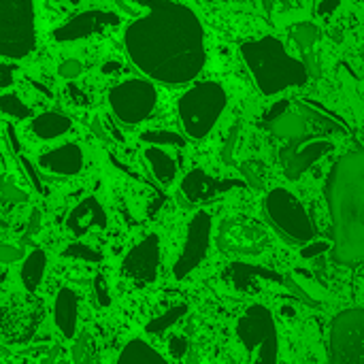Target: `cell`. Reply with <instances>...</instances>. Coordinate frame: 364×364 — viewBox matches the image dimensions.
Returning a JSON list of instances; mask_svg holds the SVG:
<instances>
[{"label": "cell", "mask_w": 364, "mask_h": 364, "mask_svg": "<svg viewBox=\"0 0 364 364\" xmlns=\"http://www.w3.org/2000/svg\"><path fill=\"white\" fill-rule=\"evenodd\" d=\"M228 279L232 282L235 288L247 292V290H252L254 279H277V275L271 273V271H267V269H262V267H254V264L239 262V264H232L228 269Z\"/></svg>", "instance_id": "cell-22"}, {"label": "cell", "mask_w": 364, "mask_h": 364, "mask_svg": "<svg viewBox=\"0 0 364 364\" xmlns=\"http://www.w3.org/2000/svg\"><path fill=\"white\" fill-rule=\"evenodd\" d=\"M326 198L335 260L346 267L364 262V151L348 154L333 166Z\"/></svg>", "instance_id": "cell-2"}, {"label": "cell", "mask_w": 364, "mask_h": 364, "mask_svg": "<svg viewBox=\"0 0 364 364\" xmlns=\"http://www.w3.org/2000/svg\"><path fill=\"white\" fill-rule=\"evenodd\" d=\"M168 350H171V354L175 358H183L188 354V341H183V339H171Z\"/></svg>", "instance_id": "cell-34"}, {"label": "cell", "mask_w": 364, "mask_h": 364, "mask_svg": "<svg viewBox=\"0 0 364 364\" xmlns=\"http://www.w3.org/2000/svg\"><path fill=\"white\" fill-rule=\"evenodd\" d=\"M66 98H68L73 105H87V96H85L81 90H77L75 85H68V87H66Z\"/></svg>", "instance_id": "cell-35"}, {"label": "cell", "mask_w": 364, "mask_h": 364, "mask_svg": "<svg viewBox=\"0 0 364 364\" xmlns=\"http://www.w3.org/2000/svg\"><path fill=\"white\" fill-rule=\"evenodd\" d=\"M237 335L250 354L252 364H277L279 339L271 311L264 305H252L237 322Z\"/></svg>", "instance_id": "cell-6"}, {"label": "cell", "mask_w": 364, "mask_h": 364, "mask_svg": "<svg viewBox=\"0 0 364 364\" xmlns=\"http://www.w3.org/2000/svg\"><path fill=\"white\" fill-rule=\"evenodd\" d=\"M218 245L235 256H256L267 247V232L250 220L232 218L220 226Z\"/></svg>", "instance_id": "cell-11"}, {"label": "cell", "mask_w": 364, "mask_h": 364, "mask_svg": "<svg viewBox=\"0 0 364 364\" xmlns=\"http://www.w3.org/2000/svg\"><path fill=\"white\" fill-rule=\"evenodd\" d=\"M2 200L4 203H9V200H28V194L26 192H21V190H15L11 183H4V188H2Z\"/></svg>", "instance_id": "cell-32"}, {"label": "cell", "mask_w": 364, "mask_h": 364, "mask_svg": "<svg viewBox=\"0 0 364 364\" xmlns=\"http://www.w3.org/2000/svg\"><path fill=\"white\" fill-rule=\"evenodd\" d=\"M38 166L45 168L47 173L70 177L83 168V151L77 143H66V145H60L55 149L41 154Z\"/></svg>", "instance_id": "cell-16"}, {"label": "cell", "mask_w": 364, "mask_h": 364, "mask_svg": "<svg viewBox=\"0 0 364 364\" xmlns=\"http://www.w3.org/2000/svg\"><path fill=\"white\" fill-rule=\"evenodd\" d=\"M53 320L64 339H73L79 322V296L73 288H62L53 303Z\"/></svg>", "instance_id": "cell-18"}, {"label": "cell", "mask_w": 364, "mask_h": 364, "mask_svg": "<svg viewBox=\"0 0 364 364\" xmlns=\"http://www.w3.org/2000/svg\"><path fill=\"white\" fill-rule=\"evenodd\" d=\"M62 256L75 258V260H85V262H98V260L102 258L100 252L87 247V245H83V243H73V245H68V247L62 252Z\"/></svg>", "instance_id": "cell-28"}, {"label": "cell", "mask_w": 364, "mask_h": 364, "mask_svg": "<svg viewBox=\"0 0 364 364\" xmlns=\"http://www.w3.org/2000/svg\"><path fill=\"white\" fill-rule=\"evenodd\" d=\"M160 269V239L156 235L145 237L124 258L122 273L134 286H149L156 282Z\"/></svg>", "instance_id": "cell-12"}, {"label": "cell", "mask_w": 364, "mask_h": 364, "mask_svg": "<svg viewBox=\"0 0 364 364\" xmlns=\"http://www.w3.org/2000/svg\"><path fill=\"white\" fill-rule=\"evenodd\" d=\"M0 109L4 115L15 117V119H26L32 115L30 107L26 102H21V98L17 94H2L0 96Z\"/></svg>", "instance_id": "cell-25"}, {"label": "cell", "mask_w": 364, "mask_h": 364, "mask_svg": "<svg viewBox=\"0 0 364 364\" xmlns=\"http://www.w3.org/2000/svg\"><path fill=\"white\" fill-rule=\"evenodd\" d=\"M60 77H64V79H75V77H79L81 73H83V66H81V62L79 60H66V62H62L60 64Z\"/></svg>", "instance_id": "cell-29"}, {"label": "cell", "mask_w": 364, "mask_h": 364, "mask_svg": "<svg viewBox=\"0 0 364 364\" xmlns=\"http://www.w3.org/2000/svg\"><path fill=\"white\" fill-rule=\"evenodd\" d=\"M186 314H188V305H186V303H179V305L166 309L164 314H160L158 318H154V320L147 324V333L160 337V335H164L173 324H177Z\"/></svg>", "instance_id": "cell-24"}, {"label": "cell", "mask_w": 364, "mask_h": 364, "mask_svg": "<svg viewBox=\"0 0 364 364\" xmlns=\"http://www.w3.org/2000/svg\"><path fill=\"white\" fill-rule=\"evenodd\" d=\"M38 222H41V213H38V211H34V213H32V218H30V230H28V235H26V237H30V235H32V230H36V228H38Z\"/></svg>", "instance_id": "cell-39"}, {"label": "cell", "mask_w": 364, "mask_h": 364, "mask_svg": "<svg viewBox=\"0 0 364 364\" xmlns=\"http://www.w3.org/2000/svg\"><path fill=\"white\" fill-rule=\"evenodd\" d=\"M45 269H47V256L43 250H32L26 258H23V264H21V284L28 292H34L43 277H45Z\"/></svg>", "instance_id": "cell-21"}, {"label": "cell", "mask_w": 364, "mask_h": 364, "mask_svg": "<svg viewBox=\"0 0 364 364\" xmlns=\"http://www.w3.org/2000/svg\"><path fill=\"white\" fill-rule=\"evenodd\" d=\"M119 19L122 17L111 13V11L90 9V11L77 13L73 19H68L66 23L55 28L53 38L58 43H70V41H79V38H85V36H94L98 32H105L107 28L117 26Z\"/></svg>", "instance_id": "cell-13"}, {"label": "cell", "mask_w": 364, "mask_h": 364, "mask_svg": "<svg viewBox=\"0 0 364 364\" xmlns=\"http://www.w3.org/2000/svg\"><path fill=\"white\" fill-rule=\"evenodd\" d=\"M117 68H122V64H117V62H109V64H105V73H115Z\"/></svg>", "instance_id": "cell-40"}, {"label": "cell", "mask_w": 364, "mask_h": 364, "mask_svg": "<svg viewBox=\"0 0 364 364\" xmlns=\"http://www.w3.org/2000/svg\"><path fill=\"white\" fill-rule=\"evenodd\" d=\"M145 160H147L154 177L158 179V183L171 186L175 181V177H177V162L162 147H147L145 149Z\"/></svg>", "instance_id": "cell-20"}, {"label": "cell", "mask_w": 364, "mask_h": 364, "mask_svg": "<svg viewBox=\"0 0 364 364\" xmlns=\"http://www.w3.org/2000/svg\"><path fill=\"white\" fill-rule=\"evenodd\" d=\"M331 356L333 364H364V309H350L335 318Z\"/></svg>", "instance_id": "cell-9"}, {"label": "cell", "mask_w": 364, "mask_h": 364, "mask_svg": "<svg viewBox=\"0 0 364 364\" xmlns=\"http://www.w3.org/2000/svg\"><path fill=\"white\" fill-rule=\"evenodd\" d=\"M331 245L328 243H322V241H316V243H309L307 247H303L301 250V256L303 258H316L318 254H322V252H326Z\"/></svg>", "instance_id": "cell-33"}, {"label": "cell", "mask_w": 364, "mask_h": 364, "mask_svg": "<svg viewBox=\"0 0 364 364\" xmlns=\"http://www.w3.org/2000/svg\"><path fill=\"white\" fill-rule=\"evenodd\" d=\"M36 45L34 4L30 0H0V53L26 58Z\"/></svg>", "instance_id": "cell-5"}, {"label": "cell", "mask_w": 364, "mask_h": 364, "mask_svg": "<svg viewBox=\"0 0 364 364\" xmlns=\"http://www.w3.org/2000/svg\"><path fill=\"white\" fill-rule=\"evenodd\" d=\"M94 290H96L98 303H100L102 307H109V305H111V292H109V286H107V282H105L100 275L94 279Z\"/></svg>", "instance_id": "cell-30"}, {"label": "cell", "mask_w": 364, "mask_h": 364, "mask_svg": "<svg viewBox=\"0 0 364 364\" xmlns=\"http://www.w3.org/2000/svg\"><path fill=\"white\" fill-rule=\"evenodd\" d=\"M13 81V66L9 64H0V87L6 90Z\"/></svg>", "instance_id": "cell-37"}, {"label": "cell", "mask_w": 364, "mask_h": 364, "mask_svg": "<svg viewBox=\"0 0 364 364\" xmlns=\"http://www.w3.org/2000/svg\"><path fill=\"white\" fill-rule=\"evenodd\" d=\"M141 139L145 143H151V147H162V145H171V147H183L186 141L175 134V132H168V130H149V132H143Z\"/></svg>", "instance_id": "cell-27"}, {"label": "cell", "mask_w": 364, "mask_h": 364, "mask_svg": "<svg viewBox=\"0 0 364 364\" xmlns=\"http://www.w3.org/2000/svg\"><path fill=\"white\" fill-rule=\"evenodd\" d=\"M335 9H339V2H322V4H318V13L320 15H326V13H331Z\"/></svg>", "instance_id": "cell-38"}, {"label": "cell", "mask_w": 364, "mask_h": 364, "mask_svg": "<svg viewBox=\"0 0 364 364\" xmlns=\"http://www.w3.org/2000/svg\"><path fill=\"white\" fill-rule=\"evenodd\" d=\"M333 149H335V143L331 139H318V141H311V143H307L303 147H296V149H290V151H279V160H282V166H284L286 175L290 179H299L320 158H324Z\"/></svg>", "instance_id": "cell-14"}, {"label": "cell", "mask_w": 364, "mask_h": 364, "mask_svg": "<svg viewBox=\"0 0 364 364\" xmlns=\"http://www.w3.org/2000/svg\"><path fill=\"white\" fill-rule=\"evenodd\" d=\"M241 55L264 96H275L288 87H301L309 79L307 64L292 58L277 36H262L245 41Z\"/></svg>", "instance_id": "cell-3"}, {"label": "cell", "mask_w": 364, "mask_h": 364, "mask_svg": "<svg viewBox=\"0 0 364 364\" xmlns=\"http://www.w3.org/2000/svg\"><path fill=\"white\" fill-rule=\"evenodd\" d=\"M292 36H294V41H296V45H299L301 49L309 51V49L318 43L320 32H318V28H316L314 23L303 21V23L292 26Z\"/></svg>", "instance_id": "cell-26"}, {"label": "cell", "mask_w": 364, "mask_h": 364, "mask_svg": "<svg viewBox=\"0 0 364 364\" xmlns=\"http://www.w3.org/2000/svg\"><path fill=\"white\" fill-rule=\"evenodd\" d=\"M226 92L215 81H203L179 98V119L190 139H205L226 109Z\"/></svg>", "instance_id": "cell-4"}, {"label": "cell", "mask_w": 364, "mask_h": 364, "mask_svg": "<svg viewBox=\"0 0 364 364\" xmlns=\"http://www.w3.org/2000/svg\"><path fill=\"white\" fill-rule=\"evenodd\" d=\"M23 256V252L19 250V247H11V245H2L0 247V260L4 262V264H11V262H17L19 258Z\"/></svg>", "instance_id": "cell-31"}, {"label": "cell", "mask_w": 364, "mask_h": 364, "mask_svg": "<svg viewBox=\"0 0 364 364\" xmlns=\"http://www.w3.org/2000/svg\"><path fill=\"white\" fill-rule=\"evenodd\" d=\"M21 164H23V168H26V173H28V177H30V181L34 183V188L41 192V194H45V190H43V181L38 179V175H36V171H34V166L26 160V158H21Z\"/></svg>", "instance_id": "cell-36"}, {"label": "cell", "mask_w": 364, "mask_h": 364, "mask_svg": "<svg viewBox=\"0 0 364 364\" xmlns=\"http://www.w3.org/2000/svg\"><path fill=\"white\" fill-rule=\"evenodd\" d=\"M158 92L147 79H128L109 92V105L113 115L124 124L143 122L156 107Z\"/></svg>", "instance_id": "cell-8"}, {"label": "cell", "mask_w": 364, "mask_h": 364, "mask_svg": "<svg viewBox=\"0 0 364 364\" xmlns=\"http://www.w3.org/2000/svg\"><path fill=\"white\" fill-rule=\"evenodd\" d=\"M149 11L132 21L124 43L130 60L149 79L183 85L205 66V34L196 13L181 2H149Z\"/></svg>", "instance_id": "cell-1"}, {"label": "cell", "mask_w": 364, "mask_h": 364, "mask_svg": "<svg viewBox=\"0 0 364 364\" xmlns=\"http://www.w3.org/2000/svg\"><path fill=\"white\" fill-rule=\"evenodd\" d=\"M70 128H73V122L58 111H45L32 119V132L43 141L58 139V136L66 134Z\"/></svg>", "instance_id": "cell-19"}, {"label": "cell", "mask_w": 364, "mask_h": 364, "mask_svg": "<svg viewBox=\"0 0 364 364\" xmlns=\"http://www.w3.org/2000/svg\"><path fill=\"white\" fill-rule=\"evenodd\" d=\"M66 226H68L70 235L79 239V237L87 235L92 228H105L107 226V213L94 196H87L70 211Z\"/></svg>", "instance_id": "cell-17"}, {"label": "cell", "mask_w": 364, "mask_h": 364, "mask_svg": "<svg viewBox=\"0 0 364 364\" xmlns=\"http://www.w3.org/2000/svg\"><path fill=\"white\" fill-rule=\"evenodd\" d=\"M237 186L241 188V183L235 181V179H224V181H220V179L211 177L209 173H205V171H200V168H194V171H190V173L183 177V181H181V192H183V196H186L190 203H207V200L218 198L220 194L230 192V190L237 188Z\"/></svg>", "instance_id": "cell-15"}, {"label": "cell", "mask_w": 364, "mask_h": 364, "mask_svg": "<svg viewBox=\"0 0 364 364\" xmlns=\"http://www.w3.org/2000/svg\"><path fill=\"white\" fill-rule=\"evenodd\" d=\"M264 207H267V213L273 220V224L284 235H288L292 241L307 243V245L314 243L316 228H314L305 207L292 192H288L286 188L271 190L264 200Z\"/></svg>", "instance_id": "cell-7"}, {"label": "cell", "mask_w": 364, "mask_h": 364, "mask_svg": "<svg viewBox=\"0 0 364 364\" xmlns=\"http://www.w3.org/2000/svg\"><path fill=\"white\" fill-rule=\"evenodd\" d=\"M211 230H213V220L211 213L198 211L192 215L190 226H188V237L183 243V250L173 267L175 279H186L190 273H194L203 260L207 258L209 243H211Z\"/></svg>", "instance_id": "cell-10"}, {"label": "cell", "mask_w": 364, "mask_h": 364, "mask_svg": "<svg viewBox=\"0 0 364 364\" xmlns=\"http://www.w3.org/2000/svg\"><path fill=\"white\" fill-rule=\"evenodd\" d=\"M117 364H168L151 346H147L145 341H141V339H134V341H130L124 350H122V354H119V358H117Z\"/></svg>", "instance_id": "cell-23"}]
</instances>
